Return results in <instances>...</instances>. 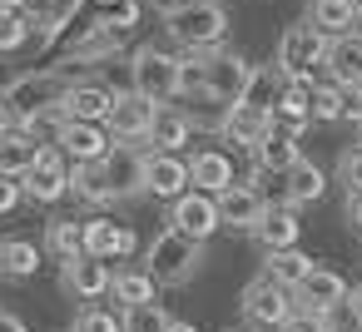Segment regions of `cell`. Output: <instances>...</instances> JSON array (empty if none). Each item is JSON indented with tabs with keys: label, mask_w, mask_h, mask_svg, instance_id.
<instances>
[{
	"label": "cell",
	"mask_w": 362,
	"mask_h": 332,
	"mask_svg": "<svg viewBox=\"0 0 362 332\" xmlns=\"http://www.w3.org/2000/svg\"><path fill=\"white\" fill-rule=\"evenodd\" d=\"M298 233H303V223H298V208L283 198V203H268L263 208V218H258V228H253V238L273 253V248H293L298 243Z\"/></svg>",
	"instance_id": "19"
},
{
	"label": "cell",
	"mask_w": 362,
	"mask_h": 332,
	"mask_svg": "<svg viewBox=\"0 0 362 332\" xmlns=\"http://www.w3.org/2000/svg\"><path fill=\"white\" fill-rule=\"evenodd\" d=\"M347 307H352V317H357V322H362V283H357V287H352V292H347Z\"/></svg>",
	"instance_id": "45"
},
{
	"label": "cell",
	"mask_w": 362,
	"mask_h": 332,
	"mask_svg": "<svg viewBox=\"0 0 362 332\" xmlns=\"http://www.w3.org/2000/svg\"><path fill=\"white\" fill-rule=\"evenodd\" d=\"M110 20H115L119 30H129V25L139 20V6H134V0H119V16H110Z\"/></svg>",
	"instance_id": "41"
},
{
	"label": "cell",
	"mask_w": 362,
	"mask_h": 332,
	"mask_svg": "<svg viewBox=\"0 0 362 332\" xmlns=\"http://www.w3.org/2000/svg\"><path fill=\"white\" fill-rule=\"evenodd\" d=\"M337 179L347 184V194H362V149H347L337 159Z\"/></svg>",
	"instance_id": "38"
},
{
	"label": "cell",
	"mask_w": 362,
	"mask_h": 332,
	"mask_svg": "<svg viewBox=\"0 0 362 332\" xmlns=\"http://www.w3.org/2000/svg\"><path fill=\"white\" fill-rule=\"evenodd\" d=\"M55 144H60V154H65V159H75V164H90V159L110 154L115 134H110L105 124H90V119H60V134H55Z\"/></svg>",
	"instance_id": "13"
},
{
	"label": "cell",
	"mask_w": 362,
	"mask_h": 332,
	"mask_svg": "<svg viewBox=\"0 0 362 332\" xmlns=\"http://www.w3.org/2000/svg\"><path fill=\"white\" fill-rule=\"evenodd\" d=\"M248 80H253V65L248 60H238V55H214V50H204V90L209 95H218V100H228V105H238L243 100V90H248Z\"/></svg>",
	"instance_id": "9"
},
{
	"label": "cell",
	"mask_w": 362,
	"mask_h": 332,
	"mask_svg": "<svg viewBox=\"0 0 362 332\" xmlns=\"http://www.w3.org/2000/svg\"><path fill=\"white\" fill-rule=\"evenodd\" d=\"M228 332H233V327H228Z\"/></svg>",
	"instance_id": "49"
},
{
	"label": "cell",
	"mask_w": 362,
	"mask_h": 332,
	"mask_svg": "<svg viewBox=\"0 0 362 332\" xmlns=\"http://www.w3.org/2000/svg\"><path fill=\"white\" fill-rule=\"evenodd\" d=\"M110 105H115V95H110L105 85H80V80H75V90L65 95L60 114H65V119H90V124H105Z\"/></svg>",
	"instance_id": "26"
},
{
	"label": "cell",
	"mask_w": 362,
	"mask_h": 332,
	"mask_svg": "<svg viewBox=\"0 0 362 332\" xmlns=\"http://www.w3.org/2000/svg\"><path fill=\"white\" fill-rule=\"evenodd\" d=\"M228 30V16L218 0H204V6H189L179 16H169V35L184 45V50H214Z\"/></svg>",
	"instance_id": "5"
},
{
	"label": "cell",
	"mask_w": 362,
	"mask_h": 332,
	"mask_svg": "<svg viewBox=\"0 0 362 332\" xmlns=\"http://www.w3.org/2000/svg\"><path fill=\"white\" fill-rule=\"evenodd\" d=\"M253 159H258L263 174H288V169L303 159V154H298V129H288V124L273 119V129L253 144Z\"/></svg>",
	"instance_id": "17"
},
{
	"label": "cell",
	"mask_w": 362,
	"mask_h": 332,
	"mask_svg": "<svg viewBox=\"0 0 362 332\" xmlns=\"http://www.w3.org/2000/svg\"><path fill=\"white\" fill-rule=\"evenodd\" d=\"M322 189H327V179H322V169H317L313 159H298V164L283 174V198H288L293 208L317 203V198H322Z\"/></svg>",
	"instance_id": "27"
},
{
	"label": "cell",
	"mask_w": 362,
	"mask_h": 332,
	"mask_svg": "<svg viewBox=\"0 0 362 332\" xmlns=\"http://www.w3.org/2000/svg\"><path fill=\"white\" fill-rule=\"evenodd\" d=\"M70 189H75L85 203H115V198L144 194V154H134V149H110V154H100V159H90V164H75Z\"/></svg>",
	"instance_id": "1"
},
{
	"label": "cell",
	"mask_w": 362,
	"mask_h": 332,
	"mask_svg": "<svg viewBox=\"0 0 362 332\" xmlns=\"http://www.w3.org/2000/svg\"><path fill=\"white\" fill-rule=\"evenodd\" d=\"M313 95H317L313 75H288V80H283V90H278L273 119H278V124H288V129L313 124Z\"/></svg>",
	"instance_id": "15"
},
{
	"label": "cell",
	"mask_w": 362,
	"mask_h": 332,
	"mask_svg": "<svg viewBox=\"0 0 362 332\" xmlns=\"http://www.w3.org/2000/svg\"><path fill=\"white\" fill-rule=\"evenodd\" d=\"M40 248L30 238H0V278H35Z\"/></svg>",
	"instance_id": "30"
},
{
	"label": "cell",
	"mask_w": 362,
	"mask_h": 332,
	"mask_svg": "<svg viewBox=\"0 0 362 332\" xmlns=\"http://www.w3.org/2000/svg\"><path fill=\"white\" fill-rule=\"evenodd\" d=\"M45 248H50L60 263L75 258V253H85V223H75V218H55L50 233H45Z\"/></svg>",
	"instance_id": "33"
},
{
	"label": "cell",
	"mask_w": 362,
	"mask_h": 332,
	"mask_svg": "<svg viewBox=\"0 0 362 332\" xmlns=\"http://www.w3.org/2000/svg\"><path fill=\"white\" fill-rule=\"evenodd\" d=\"M70 90H75V75L70 70H35V75L11 80L0 100H6V109H11L16 124H35L45 114H60V105H65Z\"/></svg>",
	"instance_id": "2"
},
{
	"label": "cell",
	"mask_w": 362,
	"mask_h": 332,
	"mask_svg": "<svg viewBox=\"0 0 362 332\" xmlns=\"http://www.w3.org/2000/svg\"><path fill=\"white\" fill-rule=\"evenodd\" d=\"M327 40H332V35L317 30L313 20L288 25L283 40H278V70H283V75H313V65L327 60Z\"/></svg>",
	"instance_id": "6"
},
{
	"label": "cell",
	"mask_w": 362,
	"mask_h": 332,
	"mask_svg": "<svg viewBox=\"0 0 362 332\" xmlns=\"http://www.w3.org/2000/svg\"><path fill=\"white\" fill-rule=\"evenodd\" d=\"M21 194H25V184H21L16 174H0V213H11V208L21 203Z\"/></svg>",
	"instance_id": "39"
},
{
	"label": "cell",
	"mask_w": 362,
	"mask_h": 332,
	"mask_svg": "<svg viewBox=\"0 0 362 332\" xmlns=\"http://www.w3.org/2000/svg\"><path fill=\"white\" fill-rule=\"evenodd\" d=\"M189 184L204 189V194H223V189L233 184V159H228L223 149H199V154L189 159Z\"/></svg>",
	"instance_id": "23"
},
{
	"label": "cell",
	"mask_w": 362,
	"mask_h": 332,
	"mask_svg": "<svg viewBox=\"0 0 362 332\" xmlns=\"http://www.w3.org/2000/svg\"><path fill=\"white\" fill-rule=\"evenodd\" d=\"M293 292H298V307H317V312H332V307L347 302V283H342V273L317 268V263H313V273H308Z\"/></svg>",
	"instance_id": "18"
},
{
	"label": "cell",
	"mask_w": 362,
	"mask_h": 332,
	"mask_svg": "<svg viewBox=\"0 0 362 332\" xmlns=\"http://www.w3.org/2000/svg\"><path fill=\"white\" fill-rule=\"evenodd\" d=\"M189 114L184 109H169V105H159L154 109V124H149V144L154 149H164V154H179L184 144H189Z\"/></svg>",
	"instance_id": "28"
},
{
	"label": "cell",
	"mask_w": 362,
	"mask_h": 332,
	"mask_svg": "<svg viewBox=\"0 0 362 332\" xmlns=\"http://www.w3.org/2000/svg\"><path fill=\"white\" fill-rule=\"evenodd\" d=\"M75 332H124V317L110 312V307H85L75 317Z\"/></svg>",
	"instance_id": "35"
},
{
	"label": "cell",
	"mask_w": 362,
	"mask_h": 332,
	"mask_svg": "<svg viewBox=\"0 0 362 332\" xmlns=\"http://www.w3.org/2000/svg\"><path fill=\"white\" fill-rule=\"evenodd\" d=\"M169 223H174L179 233H189V238L209 243V238L223 228L218 194H204V189H194V194H179V198H174V208H169Z\"/></svg>",
	"instance_id": "8"
},
{
	"label": "cell",
	"mask_w": 362,
	"mask_h": 332,
	"mask_svg": "<svg viewBox=\"0 0 362 332\" xmlns=\"http://www.w3.org/2000/svg\"><path fill=\"white\" fill-rule=\"evenodd\" d=\"M293 307H298V292L283 287L273 273H258V278L243 287V317H248L253 327H283V322L293 317Z\"/></svg>",
	"instance_id": "4"
},
{
	"label": "cell",
	"mask_w": 362,
	"mask_h": 332,
	"mask_svg": "<svg viewBox=\"0 0 362 332\" xmlns=\"http://www.w3.org/2000/svg\"><path fill=\"white\" fill-rule=\"evenodd\" d=\"M100 6H119V0H100Z\"/></svg>",
	"instance_id": "48"
},
{
	"label": "cell",
	"mask_w": 362,
	"mask_h": 332,
	"mask_svg": "<svg viewBox=\"0 0 362 332\" xmlns=\"http://www.w3.org/2000/svg\"><path fill=\"white\" fill-rule=\"evenodd\" d=\"M357 30H362V0H357Z\"/></svg>",
	"instance_id": "47"
},
{
	"label": "cell",
	"mask_w": 362,
	"mask_h": 332,
	"mask_svg": "<svg viewBox=\"0 0 362 332\" xmlns=\"http://www.w3.org/2000/svg\"><path fill=\"white\" fill-rule=\"evenodd\" d=\"M139 248L134 228L129 223H115V218H85V253L95 258H129Z\"/></svg>",
	"instance_id": "16"
},
{
	"label": "cell",
	"mask_w": 362,
	"mask_h": 332,
	"mask_svg": "<svg viewBox=\"0 0 362 332\" xmlns=\"http://www.w3.org/2000/svg\"><path fill=\"white\" fill-rule=\"evenodd\" d=\"M110 283H115L110 258L75 253V258H65V263H60V287H65V292H75V297H105V292H110Z\"/></svg>",
	"instance_id": "12"
},
{
	"label": "cell",
	"mask_w": 362,
	"mask_h": 332,
	"mask_svg": "<svg viewBox=\"0 0 362 332\" xmlns=\"http://www.w3.org/2000/svg\"><path fill=\"white\" fill-rule=\"evenodd\" d=\"M347 223L362 233V194H347Z\"/></svg>",
	"instance_id": "43"
},
{
	"label": "cell",
	"mask_w": 362,
	"mask_h": 332,
	"mask_svg": "<svg viewBox=\"0 0 362 332\" xmlns=\"http://www.w3.org/2000/svg\"><path fill=\"white\" fill-rule=\"evenodd\" d=\"M45 154V144L30 134V129H11V134H0V174H16L25 179V169H35V159Z\"/></svg>",
	"instance_id": "22"
},
{
	"label": "cell",
	"mask_w": 362,
	"mask_h": 332,
	"mask_svg": "<svg viewBox=\"0 0 362 332\" xmlns=\"http://www.w3.org/2000/svg\"><path fill=\"white\" fill-rule=\"evenodd\" d=\"M308 20L327 35H347L357 25V0H313L308 6Z\"/></svg>",
	"instance_id": "29"
},
{
	"label": "cell",
	"mask_w": 362,
	"mask_h": 332,
	"mask_svg": "<svg viewBox=\"0 0 362 332\" xmlns=\"http://www.w3.org/2000/svg\"><path fill=\"white\" fill-rule=\"evenodd\" d=\"M263 273H273V278H278L283 287H298V283H303V278L313 273V258H308V253H303L298 243H293V248H273V253H268V268H263Z\"/></svg>",
	"instance_id": "31"
},
{
	"label": "cell",
	"mask_w": 362,
	"mask_h": 332,
	"mask_svg": "<svg viewBox=\"0 0 362 332\" xmlns=\"http://www.w3.org/2000/svg\"><path fill=\"white\" fill-rule=\"evenodd\" d=\"M189 6H204V0H154V11H164V16H179Z\"/></svg>",
	"instance_id": "42"
},
{
	"label": "cell",
	"mask_w": 362,
	"mask_h": 332,
	"mask_svg": "<svg viewBox=\"0 0 362 332\" xmlns=\"http://www.w3.org/2000/svg\"><path fill=\"white\" fill-rule=\"evenodd\" d=\"M164 332H199V327H194V322H169Z\"/></svg>",
	"instance_id": "46"
},
{
	"label": "cell",
	"mask_w": 362,
	"mask_h": 332,
	"mask_svg": "<svg viewBox=\"0 0 362 332\" xmlns=\"http://www.w3.org/2000/svg\"><path fill=\"white\" fill-rule=\"evenodd\" d=\"M342 119L362 124V85H342Z\"/></svg>",
	"instance_id": "40"
},
{
	"label": "cell",
	"mask_w": 362,
	"mask_h": 332,
	"mask_svg": "<svg viewBox=\"0 0 362 332\" xmlns=\"http://www.w3.org/2000/svg\"><path fill=\"white\" fill-rule=\"evenodd\" d=\"M174 317H164L159 302H139V307H124V332H164Z\"/></svg>",
	"instance_id": "34"
},
{
	"label": "cell",
	"mask_w": 362,
	"mask_h": 332,
	"mask_svg": "<svg viewBox=\"0 0 362 332\" xmlns=\"http://www.w3.org/2000/svg\"><path fill=\"white\" fill-rule=\"evenodd\" d=\"M313 119H322V124L342 119V85H317V95H313Z\"/></svg>",
	"instance_id": "36"
},
{
	"label": "cell",
	"mask_w": 362,
	"mask_h": 332,
	"mask_svg": "<svg viewBox=\"0 0 362 332\" xmlns=\"http://www.w3.org/2000/svg\"><path fill=\"white\" fill-rule=\"evenodd\" d=\"M144 263H149V278H154L159 287H179V283H189V278L199 273V263H204V243L189 238V233H179V228L169 223V228L149 243Z\"/></svg>",
	"instance_id": "3"
},
{
	"label": "cell",
	"mask_w": 362,
	"mask_h": 332,
	"mask_svg": "<svg viewBox=\"0 0 362 332\" xmlns=\"http://www.w3.org/2000/svg\"><path fill=\"white\" fill-rule=\"evenodd\" d=\"M263 194L258 189H248V184H228L223 194H218V213H223V223L228 228H258V218H263Z\"/></svg>",
	"instance_id": "20"
},
{
	"label": "cell",
	"mask_w": 362,
	"mask_h": 332,
	"mask_svg": "<svg viewBox=\"0 0 362 332\" xmlns=\"http://www.w3.org/2000/svg\"><path fill=\"white\" fill-rule=\"evenodd\" d=\"M273 129V109H263V105H248V100H238L233 109H228V124H223V134L233 139V144H258L263 134Z\"/></svg>",
	"instance_id": "25"
},
{
	"label": "cell",
	"mask_w": 362,
	"mask_h": 332,
	"mask_svg": "<svg viewBox=\"0 0 362 332\" xmlns=\"http://www.w3.org/2000/svg\"><path fill=\"white\" fill-rule=\"evenodd\" d=\"M327 75H332V85H362V35H332L327 40Z\"/></svg>",
	"instance_id": "21"
},
{
	"label": "cell",
	"mask_w": 362,
	"mask_h": 332,
	"mask_svg": "<svg viewBox=\"0 0 362 332\" xmlns=\"http://www.w3.org/2000/svg\"><path fill=\"white\" fill-rule=\"evenodd\" d=\"M144 194H154V198H179V194H189V159H179V154H164V149H154V154H144Z\"/></svg>",
	"instance_id": "14"
},
{
	"label": "cell",
	"mask_w": 362,
	"mask_h": 332,
	"mask_svg": "<svg viewBox=\"0 0 362 332\" xmlns=\"http://www.w3.org/2000/svg\"><path fill=\"white\" fill-rule=\"evenodd\" d=\"M0 332H30V327H25L16 312H0Z\"/></svg>",
	"instance_id": "44"
},
{
	"label": "cell",
	"mask_w": 362,
	"mask_h": 332,
	"mask_svg": "<svg viewBox=\"0 0 362 332\" xmlns=\"http://www.w3.org/2000/svg\"><path fill=\"white\" fill-rule=\"evenodd\" d=\"M119 40H124V30H119L115 20L85 25V35H75V45H70V65H90V60H105V55H115V50H119Z\"/></svg>",
	"instance_id": "24"
},
{
	"label": "cell",
	"mask_w": 362,
	"mask_h": 332,
	"mask_svg": "<svg viewBox=\"0 0 362 332\" xmlns=\"http://www.w3.org/2000/svg\"><path fill=\"white\" fill-rule=\"evenodd\" d=\"M179 70H184V65H179L169 50H154V45H144V50L134 55V65H129L134 90L149 95L154 105H169V100L179 95Z\"/></svg>",
	"instance_id": "7"
},
{
	"label": "cell",
	"mask_w": 362,
	"mask_h": 332,
	"mask_svg": "<svg viewBox=\"0 0 362 332\" xmlns=\"http://www.w3.org/2000/svg\"><path fill=\"white\" fill-rule=\"evenodd\" d=\"M25 198H35V203H60L65 194H70V159L60 154V149H45L40 159H35V169H25Z\"/></svg>",
	"instance_id": "10"
},
{
	"label": "cell",
	"mask_w": 362,
	"mask_h": 332,
	"mask_svg": "<svg viewBox=\"0 0 362 332\" xmlns=\"http://www.w3.org/2000/svg\"><path fill=\"white\" fill-rule=\"evenodd\" d=\"M154 109H159V105H154L149 95H139V90L115 95V105H110V114H105V129H110L115 139H149Z\"/></svg>",
	"instance_id": "11"
},
{
	"label": "cell",
	"mask_w": 362,
	"mask_h": 332,
	"mask_svg": "<svg viewBox=\"0 0 362 332\" xmlns=\"http://www.w3.org/2000/svg\"><path fill=\"white\" fill-rule=\"evenodd\" d=\"M278 332H332V327H327V312H317V307H293V317H288Z\"/></svg>",
	"instance_id": "37"
},
{
	"label": "cell",
	"mask_w": 362,
	"mask_h": 332,
	"mask_svg": "<svg viewBox=\"0 0 362 332\" xmlns=\"http://www.w3.org/2000/svg\"><path fill=\"white\" fill-rule=\"evenodd\" d=\"M154 278H149V268H124V273H115V283H110V292H115V302H124V307H139V302H154Z\"/></svg>",
	"instance_id": "32"
}]
</instances>
